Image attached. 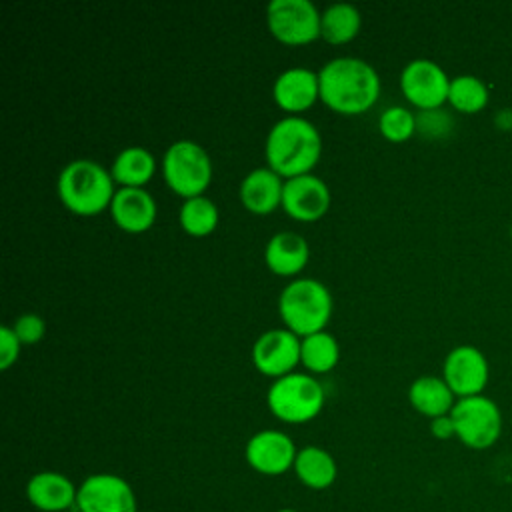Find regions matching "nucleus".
Masks as SVG:
<instances>
[{"label":"nucleus","mask_w":512,"mask_h":512,"mask_svg":"<svg viewBox=\"0 0 512 512\" xmlns=\"http://www.w3.org/2000/svg\"><path fill=\"white\" fill-rule=\"evenodd\" d=\"M80 512H138L136 494L128 480L112 472H96L78 486Z\"/></svg>","instance_id":"nucleus-10"},{"label":"nucleus","mask_w":512,"mask_h":512,"mask_svg":"<svg viewBox=\"0 0 512 512\" xmlns=\"http://www.w3.org/2000/svg\"><path fill=\"white\" fill-rule=\"evenodd\" d=\"M324 388L308 372H290L276 378L268 392V410L282 422L304 424L314 420L324 408Z\"/></svg>","instance_id":"nucleus-5"},{"label":"nucleus","mask_w":512,"mask_h":512,"mask_svg":"<svg viewBox=\"0 0 512 512\" xmlns=\"http://www.w3.org/2000/svg\"><path fill=\"white\" fill-rule=\"evenodd\" d=\"M332 196L328 184L316 174H302L284 180L282 210L300 222L320 220L330 208Z\"/></svg>","instance_id":"nucleus-13"},{"label":"nucleus","mask_w":512,"mask_h":512,"mask_svg":"<svg viewBox=\"0 0 512 512\" xmlns=\"http://www.w3.org/2000/svg\"><path fill=\"white\" fill-rule=\"evenodd\" d=\"M156 172V158L154 154L138 144L122 148L114 160L110 174L116 184L128 188H144Z\"/></svg>","instance_id":"nucleus-21"},{"label":"nucleus","mask_w":512,"mask_h":512,"mask_svg":"<svg viewBox=\"0 0 512 512\" xmlns=\"http://www.w3.org/2000/svg\"><path fill=\"white\" fill-rule=\"evenodd\" d=\"M292 470L296 478L312 490H324L332 486L338 476V466L334 456L320 446L300 448Z\"/></svg>","instance_id":"nucleus-22"},{"label":"nucleus","mask_w":512,"mask_h":512,"mask_svg":"<svg viewBox=\"0 0 512 512\" xmlns=\"http://www.w3.org/2000/svg\"><path fill=\"white\" fill-rule=\"evenodd\" d=\"M278 314L284 328L300 338L322 332L332 316V294L316 278H294L278 296Z\"/></svg>","instance_id":"nucleus-4"},{"label":"nucleus","mask_w":512,"mask_h":512,"mask_svg":"<svg viewBox=\"0 0 512 512\" xmlns=\"http://www.w3.org/2000/svg\"><path fill=\"white\" fill-rule=\"evenodd\" d=\"M310 258V246L304 236L292 230L276 232L264 246V262L276 276H298Z\"/></svg>","instance_id":"nucleus-19"},{"label":"nucleus","mask_w":512,"mask_h":512,"mask_svg":"<svg viewBox=\"0 0 512 512\" xmlns=\"http://www.w3.org/2000/svg\"><path fill=\"white\" fill-rule=\"evenodd\" d=\"M320 16L310 0H272L266 6L270 34L288 46H304L320 38Z\"/></svg>","instance_id":"nucleus-8"},{"label":"nucleus","mask_w":512,"mask_h":512,"mask_svg":"<svg viewBox=\"0 0 512 512\" xmlns=\"http://www.w3.org/2000/svg\"><path fill=\"white\" fill-rule=\"evenodd\" d=\"M378 130L390 142H406L416 132V114L404 106H388L378 116Z\"/></svg>","instance_id":"nucleus-27"},{"label":"nucleus","mask_w":512,"mask_h":512,"mask_svg":"<svg viewBox=\"0 0 512 512\" xmlns=\"http://www.w3.org/2000/svg\"><path fill=\"white\" fill-rule=\"evenodd\" d=\"M340 360V344L328 330L314 332L300 340V364L308 374H326L336 368Z\"/></svg>","instance_id":"nucleus-24"},{"label":"nucleus","mask_w":512,"mask_h":512,"mask_svg":"<svg viewBox=\"0 0 512 512\" xmlns=\"http://www.w3.org/2000/svg\"><path fill=\"white\" fill-rule=\"evenodd\" d=\"M448 104L462 114H476L488 104V86L472 74H460L450 80Z\"/></svg>","instance_id":"nucleus-26"},{"label":"nucleus","mask_w":512,"mask_h":512,"mask_svg":"<svg viewBox=\"0 0 512 512\" xmlns=\"http://www.w3.org/2000/svg\"><path fill=\"white\" fill-rule=\"evenodd\" d=\"M320 100L334 112L356 116L370 110L380 96L376 68L356 56H336L318 70Z\"/></svg>","instance_id":"nucleus-1"},{"label":"nucleus","mask_w":512,"mask_h":512,"mask_svg":"<svg viewBox=\"0 0 512 512\" xmlns=\"http://www.w3.org/2000/svg\"><path fill=\"white\" fill-rule=\"evenodd\" d=\"M456 438L472 450L494 446L502 434V412L494 400L484 394L458 398L452 412Z\"/></svg>","instance_id":"nucleus-7"},{"label":"nucleus","mask_w":512,"mask_h":512,"mask_svg":"<svg viewBox=\"0 0 512 512\" xmlns=\"http://www.w3.org/2000/svg\"><path fill=\"white\" fill-rule=\"evenodd\" d=\"M178 220H180V226L186 234L202 238V236H208L216 230L218 220H220V212H218V206L214 204V200L200 194V196H194V198H186L182 202L180 212H178Z\"/></svg>","instance_id":"nucleus-25"},{"label":"nucleus","mask_w":512,"mask_h":512,"mask_svg":"<svg viewBox=\"0 0 512 512\" xmlns=\"http://www.w3.org/2000/svg\"><path fill=\"white\" fill-rule=\"evenodd\" d=\"M22 342L18 340L16 332L12 326H2L0 328V368L8 370L20 356Z\"/></svg>","instance_id":"nucleus-30"},{"label":"nucleus","mask_w":512,"mask_h":512,"mask_svg":"<svg viewBox=\"0 0 512 512\" xmlns=\"http://www.w3.org/2000/svg\"><path fill=\"white\" fill-rule=\"evenodd\" d=\"M110 214L114 224L130 234H140L152 228L158 206L154 196L146 188H116V194L110 204Z\"/></svg>","instance_id":"nucleus-16"},{"label":"nucleus","mask_w":512,"mask_h":512,"mask_svg":"<svg viewBox=\"0 0 512 512\" xmlns=\"http://www.w3.org/2000/svg\"><path fill=\"white\" fill-rule=\"evenodd\" d=\"M300 336L288 328H270L252 344V364L270 378H282L300 364Z\"/></svg>","instance_id":"nucleus-11"},{"label":"nucleus","mask_w":512,"mask_h":512,"mask_svg":"<svg viewBox=\"0 0 512 512\" xmlns=\"http://www.w3.org/2000/svg\"><path fill=\"white\" fill-rule=\"evenodd\" d=\"M490 368L486 356L470 344L452 348L442 364V378L456 398L478 396L488 384Z\"/></svg>","instance_id":"nucleus-12"},{"label":"nucleus","mask_w":512,"mask_h":512,"mask_svg":"<svg viewBox=\"0 0 512 512\" xmlns=\"http://www.w3.org/2000/svg\"><path fill=\"white\" fill-rule=\"evenodd\" d=\"M12 330L16 332V336L22 344H36L46 334V322L42 316H38L34 312H26L14 320Z\"/></svg>","instance_id":"nucleus-29"},{"label":"nucleus","mask_w":512,"mask_h":512,"mask_svg":"<svg viewBox=\"0 0 512 512\" xmlns=\"http://www.w3.org/2000/svg\"><path fill=\"white\" fill-rule=\"evenodd\" d=\"M266 166L284 180L310 174L322 156V136L314 122L286 114L272 124L264 142Z\"/></svg>","instance_id":"nucleus-2"},{"label":"nucleus","mask_w":512,"mask_h":512,"mask_svg":"<svg viewBox=\"0 0 512 512\" xmlns=\"http://www.w3.org/2000/svg\"><path fill=\"white\" fill-rule=\"evenodd\" d=\"M276 512H298V510H294V508H280V510H276Z\"/></svg>","instance_id":"nucleus-32"},{"label":"nucleus","mask_w":512,"mask_h":512,"mask_svg":"<svg viewBox=\"0 0 512 512\" xmlns=\"http://www.w3.org/2000/svg\"><path fill=\"white\" fill-rule=\"evenodd\" d=\"M296 446L292 438L280 430H260L246 442V462L264 476H280L294 468Z\"/></svg>","instance_id":"nucleus-14"},{"label":"nucleus","mask_w":512,"mask_h":512,"mask_svg":"<svg viewBox=\"0 0 512 512\" xmlns=\"http://www.w3.org/2000/svg\"><path fill=\"white\" fill-rule=\"evenodd\" d=\"M282 190H284V178L276 174L268 166H260L250 170L238 188V196L242 206L256 214L266 216L274 212L278 206H282Z\"/></svg>","instance_id":"nucleus-17"},{"label":"nucleus","mask_w":512,"mask_h":512,"mask_svg":"<svg viewBox=\"0 0 512 512\" xmlns=\"http://www.w3.org/2000/svg\"><path fill=\"white\" fill-rule=\"evenodd\" d=\"M26 498L42 512H64L76 504L78 488L68 476L54 470H42L26 482Z\"/></svg>","instance_id":"nucleus-18"},{"label":"nucleus","mask_w":512,"mask_h":512,"mask_svg":"<svg viewBox=\"0 0 512 512\" xmlns=\"http://www.w3.org/2000/svg\"><path fill=\"white\" fill-rule=\"evenodd\" d=\"M450 80L444 68L430 58H414L400 70V90L418 110L442 108L448 102Z\"/></svg>","instance_id":"nucleus-9"},{"label":"nucleus","mask_w":512,"mask_h":512,"mask_svg":"<svg viewBox=\"0 0 512 512\" xmlns=\"http://www.w3.org/2000/svg\"><path fill=\"white\" fill-rule=\"evenodd\" d=\"M430 432L434 438L438 440H450V438H456V428H454V422H452V416L446 414V416H438V418H432L430 420Z\"/></svg>","instance_id":"nucleus-31"},{"label":"nucleus","mask_w":512,"mask_h":512,"mask_svg":"<svg viewBox=\"0 0 512 512\" xmlns=\"http://www.w3.org/2000/svg\"><path fill=\"white\" fill-rule=\"evenodd\" d=\"M452 130V116L442 110H420L416 114V132L426 138H444Z\"/></svg>","instance_id":"nucleus-28"},{"label":"nucleus","mask_w":512,"mask_h":512,"mask_svg":"<svg viewBox=\"0 0 512 512\" xmlns=\"http://www.w3.org/2000/svg\"><path fill=\"white\" fill-rule=\"evenodd\" d=\"M162 176L172 192L194 198L206 192L212 182V160L204 146L182 138L172 142L162 156Z\"/></svg>","instance_id":"nucleus-6"},{"label":"nucleus","mask_w":512,"mask_h":512,"mask_svg":"<svg viewBox=\"0 0 512 512\" xmlns=\"http://www.w3.org/2000/svg\"><path fill=\"white\" fill-rule=\"evenodd\" d=\"M272 98L276 106L290 116H300V112L320 100L318 72L306 66H290L282 70L272 84Z\"/></svg>","instance_id":"nucleus-15"},{"label":"nucleus","mask_w":512,"mask_h":512,"mask_svg":"<svg viewBox=\"0 0 512 512\" xmlns=\"http://www.w3.org/2000/svg\"><path fill=\"white\" fill-rule=\"evenodd\" d=\"M362 16L354 4L334 2L322 10L320 36L330 44H346L360 32Z\"/></svg>","instance_id":"nucleus-23"},{"label":"nucleus","mask_w":512,"mask_h":512,"mask_svg":"<svg viewBox=\"0 0 512 512\" xmlns=\"http://www.w3.org/2000/svg\"><path fill=\"white\" fill-rule=\"evenodd\" d=\"M110 170L92 158H74L58 174L56 192L64 208L78 216H94L110 208L116 194Z\"/></svg>","instance_id":"nucleus-3"},{"label":"nucleus","mask_w":512,"mask_h":512,"mask_svg":"<svg viewBox=\"0 0 512 512\" xmlns=\"http://www.w3.org/2000/svg\"><path fill=\"white\" fill-rule=\"evenodd\" d=\"M456 400L458 398L440 376H418L408 388L410 406L430 420L450 414Z\"/></svg>","instance_id":"nucleus-20"}]
</instances>
